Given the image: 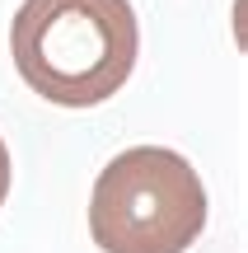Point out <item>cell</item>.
I'll return each mask as SVG.
<instances>
[{
	"instance_id": "obj_1",
	"label": "cell",
	"mask_w": 248,
	"mask_h": 253,
	"mask_svg": "<svg viewBox=\"0 0 248 253\" xmlns=\"http://www.w3.org/2000/svg\"><path fill=\"white\" fill-rule=\"evenodd\" d=\"M9 56L37 99L94 108L131 80L141 24L131 0H24L9 24Z\"/></svg>"
},
{
	"instance_id": "obj_2",
	"label": "cell",
	"mask_w": 248,
	"mask_h": 253,
	"mask_svg": "<svg viewBox=\"0 0 248 253\" xmlns=\"http://www.w3.org/2000/svg\"><path fill=\"white\" fill-rule=\"evenodd\" d=\"M206 230L202 173L164 145L112 155L89 192V239L103 253H187Z\"/></svg>"
},
{
	"instance_id": "obj_3",
	"label": "cell",
	"mask_w": 248,
	"mask_h": 253,
	"mask_svg": "<svg viewBox=\"0 0 248 253\" xmlns=\"http://www.w3.org/2000/svg\"><path fill=\"white\" fill-rule=\"evenodd\" d=\"M5 197H9V150L0 141V207H5Z\"/></svg>"
}]
</instances>
